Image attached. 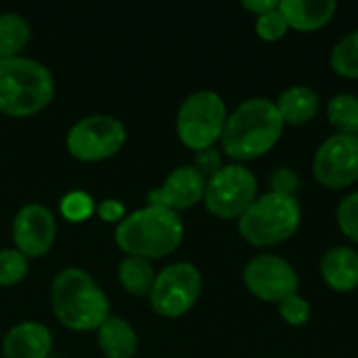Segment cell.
I'll return each instance as SVG.
<instances>
[{
	"instance_id": "1",
	"label": "cell",
	"mask_w": 358,
	"mask_h": 358,
	"mask_svg": "<svg viewBox=\"0 0 358 358\" xmlns=\"http://www.w3.org/2000/svg\"><path fill=\"white\" fill-rule=\"evenodd\" d=\"M283 128L275 101L264 96L248 99L227 117L220 136L222 151L237 162L262 157L279 143Z\"/></svg>"
},
{
	"instance_id": "2",
	"label": "cell",
	"mask_w": 358,
	"mask_h": 358,
	"mask_svg": "<svg viewBox=\"0 0 358 358\" xmlns=\"http://www.w3.org/2000/svg\"><path fill=\"white\" fill-rule=\"evenodd\" d=\"M50 304L61 325L73 331H94L109 317L107 296L82 268H65L52 279Z\"/></svg>"
},
{
	"instance_id": "3",
	"label": "cell",
	"mask_w": 358,
	"mask_h": 358,
	"mask_svg": "<svg viewBox=\"0 0 358 358\" xmlns=\"http://www.w3.org/2000/svg\"><path fill=\"white\" fill-rule=\"evenodd\" d=\"M182 235L180 216L159 206H147L126 216L115 229V241L122 252L145 260L172 254L180 245Z\"/></svg>"
},
{
	"instance_id": "4",
	"label": "cell",
	"mask_w": 358,
	"mask_h": 358,
	"mask_svg": "<svg viewBox=\"0 0 358 358\" xmlns=\"http://www.w3.org/2000/svg\"><path fill=\"white\" fill-rule=\"evenodd\" d=\"M55 94L50 71L25 57L0 61V113L25 117L42 111Z\"/></svg>"
},
{
	"instance_id": "5",
	"label": "cell",
	"mask_w": 358,
	"mask_h": 358,
	"mask_svg": "<svg viewBox=\"0 0 358 358\" xmlns=\"http://www.w3.org/2000/svg\"><path fill=\"white\" fill-rule=\"evenodd\" d=\"M302 222V208L296 195L264 193L239 216L241 237L256 248H273L292 239Z\"/></svg>"
},
{
	"instance_id": "6",
	"label": "cell",
	"mask_w": 358,
	"mask_h": 358,
	"mask_svg": "<svg viewBox=\"0 0 358 358\" xmlns=\"http://www.w3.org/2000/svg\"><path fill=\"white\" fill-rule=\"evenodd\" d=\"M227 105L214 90H199L187 96L176 115V132L185 147L197 151L214 147L227 126Z\"/></svg>"
},
{
	"instance_id": "7",
	"label": "cell",
	"mask_w": 358,
	"mask_h": 358,
	"mask_svg": "<svg viewBox=\"0 0 358 358\" xmlns=\"http://www.w3.org/2000/svg\"><path fill=\"white\" fill-rule=\"evenodd\" d=\"M258 197V180L243 164L222 166L206 182V208L216 218H239Z\"/></svg>"
},
{
	"instance_id": "8",
	"label": "cell",
	"mask_w": 358,
	"mask_h": 358,
	"mask_svg": "<svg viewBox=\"0 0 358 358\" xmlns=\"http://www.w3.org/2000/svg\"><path fill=\"white\" fill-rule=\"evenodd\" d=\"M201 294V275L191 262H176L166 266L153 283L149 294L151 306L166 319L187 315Z\"/></svg>"
},
{
	"instance_id": "9",
	"label": "cell",
	"mask_w": 358,
	"mask_h": 358,
	"mask_svg": "<svg viewBox=\"0 0 358 358\" xmlns=\"http://www.w3.org/2000/svg\"><path fill=\"white\" fill-rule=\"evenodd\" d=\"M126 143V128L111 115H90L73 124L67 134V149L76 159L101 162L113 157Z\"/></svg>"
},
{
	"instance_id": "10",
	"label": "cell",
	"mask_w": 358,
	"mask_h": 358,
	"mask_svg": "<svg viewBox=\"0 0 358 358\" xmlns=\"http://www.w3.org/2000/svg\"><path fill=\"white\" fill-rule=\"evenodd\" d=\"M243 283L252 296L262 302H281L292 294H298V273L281 256L260 254L252 258L243 268Z\"/></svg>"
},
{
	"instance_id": "11",
	"label": "cell",
	"mask_w": 358,
	"mask_h": 358,
	"mask_svg": "<svg viewBox=\"0 0 358 358\" xmlns=\"http://www.w3.org/2000/svg\"><path fill=\"white\" fill-rule=\"evenodd\" d=\"M315 178L325 189H346L358 180V136L334 134L321 143L313 162Z\"/></svg>"
},
{
	"instance_id": "12",
	"label": "cell",
	"mask_w": 358,
	"mask_h": 358,
	"mask_svg": "<svg viewBox=\"0 0 358 358\" xmlns=\"http://www.w3.org/2000/svg\"><path fill=\"white\" fill-rule=\"evenodd\" d=\"M55 216L40 203L21 208L13 220V241L25 258L44 256L55 243Z\"/></svg>"
},
{
	"instance_id": "13",
	"label": "cell",
	"mask_w": 358,
	"mask_h": 358,
	"mask_svg": "<svg viewBox=\"0 0 358 358\" xmlns=\"http://www.w3.org/2000/svg\"><path fill=\"white\" fill-rule=\"evenodd\" d=\"M206 178L193 166H180L168 174L159 189L149 193V206H159L170 212H180L203 201Z\"/></svg>"
},
{
	"instance_id": "14",
	"label": "cell",
	"mask_w": 358,
	"mask_h": 358,
	"mask_svg": "<svg viewBox=\"0 0 358 358\" xmlns=\"http://www.w3.org/2000/svg\"><path fill=\"white\" fill-rule=\"evenodd\" d=\"M52 348V336L42 323L25 321L15 325L2 342L6 358H46Z\"/></svg>"
},
{
	"instance_id": "15",
	"label": "cell",
	"mask_w": 358,
	"mask_h": 358,
	"mask_svg": "<svg viewBox=\"0 0 358 358\" xmlns=\"http://www.w3.org/2000/svg\"><path fill=\"white\" fill-rule=\"evenodd\" d=\"M321 277L334 292L348 294L358 287V252L346 245L331 248L321 258Z\"/></svg>"
},
{
	"instance_id": "16",
	"label": "cell",
	"mask_w": 358,
	"mask_h": 358,
	"mask_svg": "<svg viewBox=\"0 0 358 358\" xmlns=\"http://www.w3.org/2000/svg\"><path fill=\"white\" fill-rule=\"evenodd\" d=\"M279 10L283 13L292 29L317 31L334 19L338 10V2L334 0H281Z\"/></svg>"
},
{
	"instance_id": "17",
	"label": "cell",
	"mask_w": 358,
	"mask_h": 358,
	"mask_svg": "<svg viewBox=\"0 0 358 358\" xmlns=\"http://www.w3.org/2000/svg\"><path fill=\"white\" fill-rule=\"evenodd\" d=\"M275 105L285 126H302L319 113V94L300 84L283 90Z\"/></svg>"
},
{
	"instance_id": "18",
	"label": "cell",
	"mask_w": 358,
	"mask_h": 358,
	"mask_svg": "<svg viewBox=\"0 0 358 358\" xmlns=\"http://www.w3.org/2000/svg\"><path fill=\"white\" fill-rule=\"evenodd\" d=\"M99 331V348L107 358H132L136 355L138 340L132 325L120 317H107Z\"/></svg>"
},
{
	"instance_id": "19",
	"label": "cell",
	"mask_w": 358,
	"mask_h": 358,
	"mask_svg": "<svg viewBox=\"0 0 358 358\" xmlns=\"http://www.w3.org/2000/svg\"><path fill=\"white\" fill-rule=\"evenodd\" d=\"M29 23L19 13L0 15V61L17 59L29 42Z\"/></svg>"
},
{
	"instance_id": "20",
	"label": "cell",
	"mask_w": 358,
	"mask_h": 358,
	"mask_svg": "<svg viewBox=\"0 0 358 358\" xmlns=\"http://www.w3.org/2000/svg\"><path fill=\"white\" fill-rule=\"evenodd\" d=\"M117 277H120V283L124 285V289L134 296H149L153 289V283H155V273H153V266L149 264V260L134 258V256H128L122 260V264L117 268Z\"/></svg>"
},
{
	"instance_id": "21",
	"label": "cell",
	"mask_w": 358,
	"mask_h": 358,
	"mask_svg": "<svg viewBox=\"0 0 358 358\" xmlns=\"http://www.w3.org/2000/svg\"><path fill=\"white\" fill-rule=\"evenodd\" d=\"M327 120L338 130V134L358 136V96L350 92H340L327 103Z\"/></svg>"
},
{
	"instance_id": "22",
	"label": "cell",
	"mask_w": 358,
	"mask_h": 358,
	"mask_svg": "<svg viewBox=\"0 0 358 358\" xmlns=\"http://www.w3.org/2000/svg\"><path fill=\"white\" fill-rule=\"evenodd\" d=\"M331 69L348 80H358V29L344 36L331 50Z\"/></svg>"
},
{
	"instance_id": "23",
	"label": "cell",
	"mask_w": 358,
	"mask_h": 358,
	"mask_svg": "<svg viewBox=\"0 0 358 358\" xmlns=\"http://www.w3.org/2000/svg\"><path fill=\"white\" fill-rule=\"evenodd\" d=\"M27 273V258L19 250L0 252V285L8 287L19 283Z\"/></svg>"
},
{
	"instance_id": "24",
	"label": "cell",
	"mask_w": 358,
	"mask_h": 358,
	"mask_svg": "<svg viewBox=\"0 0 358 358\" xmlns=\"http://www.w3.org/2000/svg\"><path fill=\"white\" fill-rule=\"evenodd\" d=\"M94 212V201L84 191H71L61 199V214L69 222H84Z\"/></svg>"
},
{
	"instance_id": "25",
	"label": "cell",
	"mask_w": 358,
	"mask_h": 358,
	"mask_svg": "<svg viewBox=\"0 0 358 358\" xmlns=\"http://www.w3.org/2000/svg\"><path fill=\"white\" fill-rule=\"evenodd\" d=\"M336 220H338V227L340 231L350 239L358 243V191L346 195L340 206H338V212H336Z\"/></svg>"
},
{
	"instance_id": "26",
	"label": "cell",
	"mask_w": 358,
	"mask_h": 358,
	"mask_svg": "<svg viewBox=\"0 0 358 358\" xmlns=\"http://www.w3.org/2000/svg\"><path fill=\"white\" fill-rule=\"evenodd\" d=\"M287 29H289L287 19L283 17V13L279 8H275V10L266 13V15H260L256 19V34L264 42H277V40H281L287 34Z\"/></svg>"
},
{
	"instance_id": "27",
	"label": "cell",
	"mask_w": 358,
	"mask_h": 358,
	"mask_svg": "<svg viewBox=\"0 0 358 358\" xmlns=\"http://www.w3.org/2000/svg\"><path fill=\"white\" fill-rule=\"evenodd\" d=\"M279 315L287 325L300 327V325H306L310 319V304L300 294H292L279 302Z\"/></svg>"
},
{
	"instance_id": "28",
	"label": "cell",
	"mask_w": 358,
	"mask_h": 358,
	"mask_svg": "<svg viewBox=\"0 0 358 358\" xmlns=\"http://www.w3.org/2000/svg\"><path fill=\"white\" fill-rule=\"evenodd\" d=\"M298 185H300V178L298 174L292 170V168H277L271 178H268V187H271V193H279V195H292L298 191Z\"/></svg>"
},
{
	"instance_id": "29",
	"label": "cell",
	"mask_w": 358,
	"mask_h": 358,
	"mask_svg": "<svg viewBox=\"0 0 358 358\" xmlns=\"http://www.w3.org/2000/svg\"><path fill=\"white\" fill-rule=\"evenodd\" d=\"M203 178H206V182L214 176V174H218L220 170H222V155H220V151L218 149H214V147H210V149H203V151H197L195 153V166H193Z\"/></svg>"
},
{
	"instance_id": "30",
	"label": "cell",
	"mask_w": 358,
	"mask_h": 358,
	"mask_svg": "<svg viewBox=\"0 0 358 358\" xmlns=\"http://www.w3.org/2000/svg\"><path fill=\"white\" fill-rule=\"evenodd\" d=\"M96 212L105 222H122L126 218V208L117 199H105Z\"/></svg>"
},
{
	"instance_id": "31",
	"label": "cell",
	"mask_w": 358,
	"mask_h": 358,
	"mask_svg": "<svg viewBox=\"0 0 358 358\" xmlns=\"http://www.w3.org/2000/svg\"><path fill=\"white\" fill-rule=\"evenodd\" d=\"M241 6L252 10L256 17H260V15H266L275 8H279V2L277 0H243Z\"/></svg>"
}]
</instances>
